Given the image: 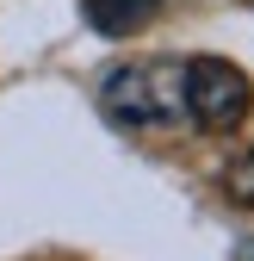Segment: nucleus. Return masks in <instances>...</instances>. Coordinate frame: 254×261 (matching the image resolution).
<instances>
[{"mask_svg":"<svg viewBox=\"0 0 254 261\" xmlns=\"http://www.w3.org/2000/svg\"><path fill=\"white\" fill-rule=\"evenodd\" d=\"M224 199L230 205H254V143H242L224 162Z\"/></svg>","mask_w":254,"mask_h":261,"instance_id":"20e7f679","label":"nucleus"},{"mask_svg":"<svg viewBox=\"0 0 254 261\" xmlns=\"http://www.w3.org/2000/svg\"><path fill=\"white\" fill-rule=\"evenodd\" d=\"M180 87H186V118L205 137H230L254 112V81L230 56H186L180 62Z\"/></svg>","mask_w":254,"mask_h":261,"instance_id":"f03ea898","label":"nucleus"},{"mask_svg":"<svg viewBox=\"0 0 254 261\" xmlns=\"http://www.w3.org/2000/svg\"><path fill=\"white\" fill-rule=\"evenodd\" d=\"M100 112L112 130H174L186 118V87H180V56H131L100 81Z\"/></svg>","mask_w":254,"mask_h":261,"instance_id":"f257e3e1","label":"nucleus"},{"mask_svg":"<svg viewBox=\"0 0 254 261\" xmlns=\"http://www.w3.org/2000/svg\"><path fill=\"white\" fill-rule=\"evenodd\" d=\"M162 19V0H87V25L106 38H137Z\"/></svg>","mask_w":254,"mask_h":261,"instance_id":"7ed1b4c3","label":"nucleus"},{"mask_svg":"<svg viewBox=\"0 0 254 261\" xmlns=\"http://www.w3.org/2000/svg\"><path fill=\"white\" fill-rule=\"evenodd\" d=\"M230 261H254V237H242V243L230 249Z\"/></svg>","mask_w":254,"mask_h":261,"instance_id":"39448f33","label":"nucleus"}]
</instances>
